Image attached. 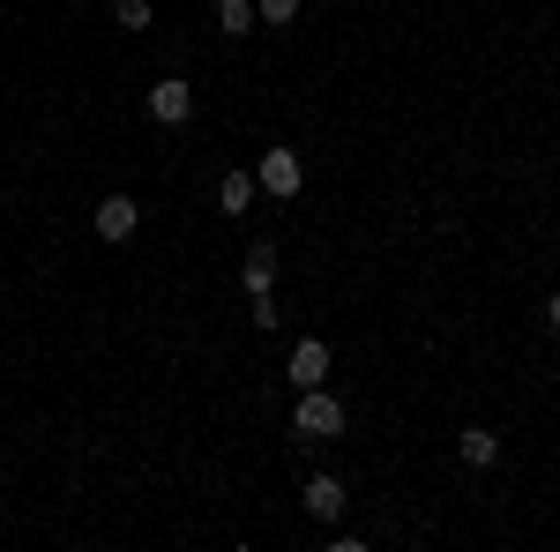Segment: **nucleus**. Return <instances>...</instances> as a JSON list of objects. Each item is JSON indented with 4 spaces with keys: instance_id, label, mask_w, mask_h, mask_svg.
Segmentation results:
<instances>
[{
    "instance_id": "nucleus-1",
    "label": "nucleus",
    "mask_w": 560,
    "mask_h": 552,
    "mask_svg": "<svg viewBox=\"0 0 560 552\" xmlns=\"http://www.w3.org/2000/svg\"><path fill=\"white\" fill-rule=\"evenodd\" d=\"M292 433H300V441H337V433H345V403H337L329 388H300V403H292Z\"/></svg>"
},
{
    "instance_id": "nucleus-11",
    "label": "nucleus",
    "mask_w": 560,
    "mask_h": 552,
    "mask_svg": "<svg viewBox=\"0 0 560 552\" xmlns=\"http://www.w3.org/2000/svg\"><path fill=\"white\" fill-rule=\"evenodd\" d=\"M113 23H120V31H150L158 15H150V0H120V8H113Z\"/></svg>"
},
{
    "instance_id": "nucleus-3",
    "label": "nucleus",
    "mask_w": 560,
    "mask_h": 552,
    "mask_svg": "<svg viewBox=\"0 0 560 552\" xmlns=\"http://www.w3.org/2000/svg\"><path fill=\"white\" fill-rule=\"evenodd\" d=\"M135 224H142V202H128V195H105L97 202V239L120 247V239H135Z\"/></svg>"
},
{
    "instance_id": "nucleus-8",
    "label": "nucleus",
    "mask_w": 560,
    "mask_h": 552,
    "mask_svg": "<svg viewBox=\"0 0 560 552\" xmlns=\"http://www.w3.org/2000/svg\"><path fill=\"white\" fill-rule=\"evenodd\" d=\"M456 456H464V463H471V470H486V463H493V456H501V433H486V425H471V433L456 441Z\"/></svg>"
},
{
    "instance_id": "nucleus-2",
    "label": "nucleus",
    "mask_w": 560,
    "mask_h": 552,
    "mask_svg": "<svg viewBox=\"0 0 560 552\" xmlns=\"http://www.w3.org/2000/svg\"><path fill=\"white\" fill-rule=\"evenodd\" d=\"M187 113H195V90L165 75V83H150V120H165V128H187Z\"/></svg>"
},
{
    "instance_id": "nucleus-5",
    "label": "nucleus",
    "mask_w": 560,
    "mask_h": 552,
    "mask_svg": "<svg viewBox=\"0 0 560 552\" xmlns=\"http://www.w3.org/2000/svg\"><path fill=\"white\" fill-rule=\"evenodd\" d=\"M255 195H261L255 172H224V179H217V210H224V216H247V210H255Z\"/></svg>"
},
{
    "instance_id": "nucleus-12",
    "label": "nucleus",
    "mask_w": 560,
    "mask_h": 552,
    "mask_svg": "<svg viewBox=\"0 0 560 552\" xmlns=\"http://www.w3.org/2000/svg\"><path fill=\"white\" fill-rule=\"evenodd\" d=\"M255 15H261V23H292V15H300V0H255Z\"/></svg>"
},
{
    "instance_id": "nucleus-7",
    "label": "nucleus",
    "mask_w": 560,
    "mask_h": 552,
    "mask_svg": "<svg viewBox=\"0 0 560 552\" xmlns=\"http://www.w3.org/2000/svg\"><path fill=\"white\" fill-rule=\"evenodd\" d=\"M292 381H300V388H322V381H329V343H314V337L292 343Z\"/></svg>"
},
{
    "instance_id": "nucleus-9",
    "label": "nucleus",
    "mask_w": 560,
    "mask_h": 552,
    "mask_svg": "<svg viewBox=\"0 0 560 552\" xmlns=\"http://www.w3.org/2000/svg\"><path fill=\"white\" fill-rule=\"evenodd\" d=\"M240 284H247V292H269V284H277V247H255V255L240 261Z\"/></svg>"
},
{
    "instance_id": "nucleus-6",
    "label": "nucleus",
    "mask_w": 560,
    "mask_h": 552,
    "mask_svg": "<svg viewBox=\"0 0 560 552\" xmlns=\"http://www.w3.org/2000/svg\"><path fill=\"white\" fill-rule=\"evenodd\" d=\"M300 508L314 515V522H337V515H345V485H337V478H306Z\"/></svg>"
},
{
    "instance_id": "nucleus-10",
    "label": "nucleus",
    "mask_w": 560,
    "mask_h": 552,
    "mask_svg": "<svg viewBox=\"0 0 560 552\" xmlns=\"http://www.w3.org/2000/svg\"><path fill=\"white\" fill-rule=\"evenodd\" d=\"M261 15H255V0H217V31H232V38H247Z\"/></svg>"
},
{
    "instance_id": "nucleus-13",
    "label": "nucleus",
    "mask_w": 560,
    "mask_h": 552,
    "mask_svg": "<svg viewBox=\"0 0 560 552\" xmlns=\"http://www.w3.org/2000/svg\"><path fill=\"white\" fill-rule=\"evenodd\" d=\"M546 329H553V337H560V292L546 298Z\"/></svg>"
},
{
    "instance_id": "nucleus-4",
    "label": "nucleus",
    "mask_w": 560,
    "mask_h": 552,
    "mask_svg": "<svg viewBox=\"0 0 560 552\" xmlns=\"http://www.w3.org/2000/svg\"><path fill=\"white\" fill-rule=\"evenodd\" d=\"M255 179L269 187V195H300V150H284V142H277V150L255 165Z\"/></svg>"
}]
</instances>
